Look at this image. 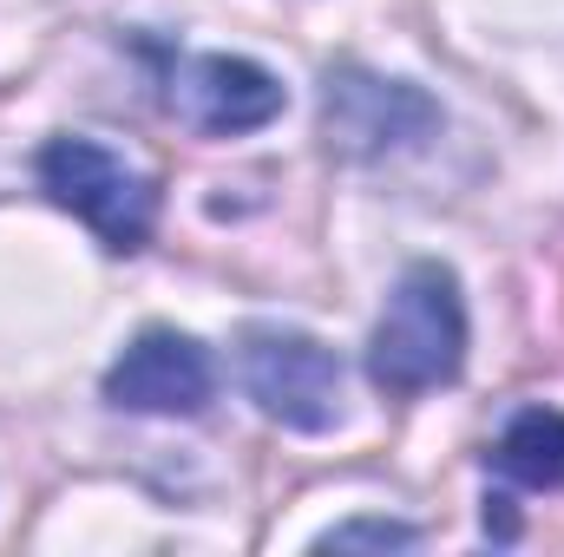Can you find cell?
<instances>
[{"label": "cell", "instance_id": "cell-1", "mask_svg": "<svg viewBox=\"0 0 564 557\" xmlns=\"http://www.w3.org/2000/svg\"><path fill=\"white\" fill-rule=\"evenodd\" d=\"M466 368V302L446 263H414L394 282L375 341H368V381L381 394H433Z\"/></svg>", "mask_w": 564, "mask_h": 557}, {"label": "cell", "instance_id": "cell-2", "mask_svg": "<svg viewBox=\"0 0 564 557\" xmlns=\"http://www.w3.org/2000/svg\"><path fill=\"white\" fill-rule=\"evenodd\" d=\"M33 171H40V190L59 210H73L112 256H132V250L151 243L158 184L144 177L139 164H126L119 151H106L93 139H46L40 157H33Z\"/></svg>", "mask_w": 564, "mask_h": 557}, {"label": "cell", "instance_id": "cell-3", "mask_svg": "<svg viewBox=\"0 0 564 557\" xmlns=\"http://www.w3.org/2000/svg\"><path fill=\"white\" fill-rule=\"evenodd\" d=\"M237 374L243 394L289 433H328L341 419V361L302 328L250 321L237 335Z\"/></svg>", "mask_w": 564, "mask_h": 557}, {"label": "cell", "instance_id": "cell-4", "mask_svg": "<svg viewBox=\"0 0 564 557\" xmlns=\"http://www.w3.org/2000/svg\"><path fill=\"white\" fill-rule=\"evenodd\" d=\"M440 132V106L408 79H381L368 66H328L322 79V144L348 164H375L414 151Z\"/></svg>", "mask_w": 564, "mask_h": 557}, {"label": "cell", "instance_id": "cell-5", "mask_svg": "<svg viewBox=\"0 0 564 557\" xmlns=\"http://www.w3.org/2000/svg\"><path fill=\"white\" fill-rule=\"evenodd\" d=\"M164 112L204 139L263 132L282 119V79L237 53H177L164 59Z\"/></svg>", "mask_w": 564, "mask_h": 557}, {"label": "cell", "instance_id": "cell-6", "mask_svg": "<svg viewBox=\"0 0 564 557\" xmlns=\"http://www.w3.org/2000/svg\"><path fill=\"white\" fill-rule=\"evenodd\" d=\"M217 394V361L204 341L177 335V328H144L139 341L106 368V401L119 414H164L191 419L210 407Z\"/></svg>", "mask_w": 564, "mask_h": 557}, {"label": "cell", "instance_id": "cell-7", "mask_svg": "<svg viewBox=\"0 0 564 557\" xmlns=\"http://www.w3.org/2000/svg\"><path fill=\"white\" fill-rule=\"evenodd\" d=\"M486 466L525 492H564V414L558 407H525L506 419L499 446L486 452Z\"/></svg>", "mask_w": 564, "mask_h": 557}, {"label": "cell", "instance_id": "cell-8", "mask_svg": "<svg viewBox=\"0 0 564 557\" xmlns=\"http://www.w3.org/2000/svg\"><path fill=\"white\" fill-rule=\"evenodd\" d=\"M421 532L414 525H388V518H355V525H335L328 538H322V551H348V545H381V551H394V545H414Z\"/></svg>", "mask_w": 564, "mask_h": 557}]
</instances>
